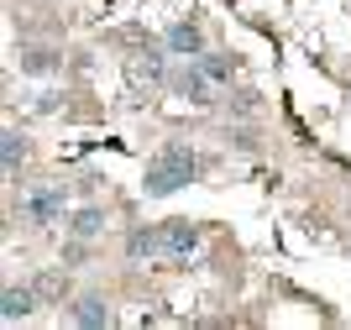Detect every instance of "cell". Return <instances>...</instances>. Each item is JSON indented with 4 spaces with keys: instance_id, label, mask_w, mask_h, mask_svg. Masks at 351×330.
Wrapping results in <instances>:
<instances>
[{
    "instance_id": "6da1fadb",
    "label": "cell",
    "mask_w": 351,
    "mask_h": 330,
    "mask_svg": "<svg viewBox=\"0 0 351 330\" xmlns=\"http://www.w3.org/2000/svg\"><path fill=\"white\" fill-rule=\"evenodd\" d=\"M194 173H199V158H194L189 142H168L158 158L147 163V178H142V194L147 200H168L178 189L194 184Z\"/></svg>"
},
{
    "instance_id": "7a4b0ae2",
    "label": "cell",
    "mask_w": 351,
    "mask_h": 330,
    "mask_svg": "<svg viewBox=\"0 0 351 330\" xmlns=\"http://www.w3.org/2000/svg\"><path fill=\"white\" fill-rule=\"evenodd\" d=\"M199 236H205V231L194 226V220H162V257L189 262L194 252H199Z\"/></svg>"
},
{
    "instance_id": "3957f363",
    "label": "cell",
    "mask_w": 351,
    "mask_h": 330,
    "mask_svg": "<svg viewBox=\"0 0 351 330\" xmlns=\"http://www.w3.org/2000/svg\"><path fill=\"white\" fill-rule=\"evenodd\" d=\"M27 220H37V226H53V220L69 215V189L53 184V189H37V194H27Z\"/></svg>"
},
{
    "instance_id": "277c9868",
    "label": "cell",
    "mask_w": 351,
    "mask_h": 330,
    "mask_svg": "<svg viewBox=\"0 0 351 330\" xmlns=\"http://www.w3.org/2000/svg\"><path fill=\"white\" fill-rule=\"evenodd\" d=\"M210 84H215V79L199 69V58H189V63L173 73V95H184V100H194V105H205V100H210Z\"/></svg>"
},
{
    "instance_id": "5b68a950",
    "label": "cell",
    "mask_w": 351,
    "mask_h": 330,
    "mask_svg": "<svg viewBox=\"0 0 351 330\" xmlns=\"http://www.w3.org/2000/svg\"><path fill=\"white\" fill-rule=\"evenodd\" d=\"M37 304H43V299H37V288H32V283H11L5 294H0V320L16 325V320H27Z\"/></svg>"
},
{
    "instance_id": "8992f818",
    "label": "cell",
    "mask_w": 351,
    "mask_h": 330,
    "mask_svg": "<svg viewBox=\"0 0 351 330\" xmlns=\"http://www.w3.org/2000/svg\"><path fill=\"white\" fill-rule=\"evenodd\" d=\"M162 43H168V53H178V58H199L205 53V32L194 27V21H173V27L162 32Z\"/></svg>"
},
{
    "instance_id": "52a82bcc",
    "label": "cell",
    "mask_w": 351,
    "mask_h": 330,
    "mask_svg": "<svg viewBox=\"0 0 351 330\" xmlns=\"http://www.w3.org/2000/svg\"><path fill=\"white\" fill-rule=\"evenodd\" d=\"M69 320H73V325H89V330H100V325H110L116 315H110V304H105L100 294H79V299L69 304Z\"/></svg>"
},
{
    "instance_id": "ba28073f",
    "label": "cell",
    "mask_w": 351,
    "mask_h": 330,
    "mask_svg": "<svg viewBox=\"0 0 351 330\" xmlns=\"http://www.w3.org/2000/svg\"><path fill=\"white\" fill-rule=\"evenodd\" d=\"M126 257H132V262L162 257V226H136V231H126Z\"/></svg>"
},
{
    "instance_id": "9c48e42d",
    "label": "cell",
    "mask_w": 351,
    "mask_h": 330,
    "mask_svg": "<svg viewBox=\"0 0 351 330\" xmlns=\"http://www.w3.org/2000/svg\"><path fill=\"white\" fill-rule=\"evenodd\" d=\"M63 226H69V236H73V241H89V236H100V231H105V210L84 204V210H73V215H63Z\"/></svg>"
},
{
    "instance_id": "30bf717a",
    "label": "cell",
    "mask_w": 351,
    "mask_h": 330,
    "mask_svg": "<svg viewBox=\"0 0 351 330\" xmlns=\"http://www.w3.org/2000/svg\"><path fill=\"white\" fill-rule=\"evenodd\" d=\"M16 63H21V73H58L63 69V53H53V47H21L16 53Z\"/></svg>"
},
{
    "instance_id": "8fae6325",
    "label": "cell",
    "mask_w": 351,
    "mask_h": 330,
    "mask_svg": "<svg viewBox=\"0 0 351 330\" xmlns=\"http://www.w3.org/2000/svg\"><path fill=\"white\" fill-rule=\"evenodd\" d=\"M32 288H37V299H43V304H63V294H69V273H63V268L37 273V278H32Z\"/></svg>"
},
{
    "instance_id": "7c38bea8",
    "label": "cell",
    "mask_w": 351,
    "mask_h": 330,
    "mask_svg": "<svg viewBox=\"0 0 351 330\" xmlns=\"http://www.w3.org/2000/svg\"><path fill=\"white\" fill-rule=\"evenodd\" d=\"M0 152H5V173H21V163H27V137H21V131L16 126H5V137H0Z\"/></svg>"
},
{
    "instance_id": "4fadbf2b",
    "label": "cell",
    "mask_w": 351,
    "mask_h": 330,
    "mask_svg": "<svg viewBox=\"0 0 351 330\" xmlns=\"http://www.w3.org/2000/svg\"><path fill=\"white\" fill-rule=\"evenodd\" d=\"M132 79H136V84H142V79H147V84H158V79H162V53H136L132 58Z\"/></svg>"
},
{
    "instance_id": "5bb4252c",
    "label": "cell",
    "mask_w": 351,
    "mask_h": 330,
    "mask_svg": "<svg viewBox=\"0 0 351 330\" xmlns=\"http://www.w3.org/2000/svg\"><path fill=\"white\" fill-rule=\"evenodd\" d=\"M199 69L215 79V84H231V73H236V63L231 58H220V53H199Z\"/></svg>"
},
{
    "instance_id": "9a60e30c",
    "label": "cell",
    "mask_w": 351,
    "mask_h": 330,
    "mask_svg": "<svg viewBox=\"0 0 351 330\" xmlns=\"http://www.w3.org/2000/svg\"><path fill=\"white\" fill-rule=\"evenodd\" d=\"M231 142H236V152H257V137H252V131H231Z\"/></svg>"
}]
</instances>
